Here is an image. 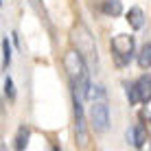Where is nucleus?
Segmentation results:
<instances>
[{"label": "nucleus", "instance_id": "obj_1", "mask_svg": "<svg viewBox=\"0 0 151 151\" xmlns=\"http://www.w3.org/2000/svg\"><path fill=\"white\" fill-rule=\"evenodd\" d=\"M64 68L70 77L72 83V94H77L83 101L86 96H90L92 83H90V70H88V61L77 53V50H68L64 57Z\"/></svg>", "mask_w": 151, "mask_h": 151}, {"label": "nucleus", "instance_id": "obj_2", "mask_svg": "<svg viewBox=\"0 0 151 151\" xmlns=\"http://www.w3.org/2000/svg\"><path fill=\"white\" fill-rule=\"evenodd\" d=\"M70 40H72V44H75V50L88 61V66H92V68L96 70L99 68V50H96L94 35L90 33V29H88L86 24H77V27H72Z\"/></svg>", "mask_w": 151, "mask_h": 151}, {"label": "nucleus", "instance_id": "obj_3", "mask_svg": "<svg viewBox=\"0 0 151 151\" xmlns=\"http://www.w3.org/2000/svg\"><path fill=\"white\" fill-rule=\"evenodd\" d=\"M92 103H90V112H88V121L94 127V132H105L110 127V105L105 101V90L96 86V90H90Z\"/></svg>", "mask_w": 151, "mask_h": 151}, {"label": "nucleus", "instance_id": "obj_4", "mask_svg": "<svg viewBox=\"0 0 151 151\" xmlns=\"http://www.w3.org/2000/svg\"><path fill=\"white\" fill-rule=\"evenodd\" d=\"M110 46H112V55H114L118 66H127L132 61V57H134V35L118 33L110 42Z\"/></svg>", "mask_w": 151, "mask_h": 151}, {"label": "nucleus", "instance_id": "obj_5", "mask_svg": "<svg viewBox=\"0 0 151 151\" xmlns=\"http://www.w3.org/2000/svg\"><path fill=\"white\" fill-rule=\"evenodd\" d=\"M127 99L132 105H136V103H149L151 101V75H142L132 86H127Z\"/></svg>", "mask_w": 151, "mask_h": 151}, {"label": "nucleus", "instance_id": "obj_6", "mask_svg": "<svg viewBox=\"0 0 151 151\" xmlns=\"http://www.w3.org/2000/svg\"><path fill=\"white\" fill-rule=\"evenodd\" d=\"M72 112H75V138H77V145L83 149L88 145V127H86V116H83L81 99L77 94H72Z\"/></svg>", "mask_w": 151, "mask_h": 151}, {"label": "nucleus", "instance_id": "obj_7", "mask_svg": "<svg viewBox=\"0 0 151 151\" xmlns=\"http://www.w3.org/2000/svg\"><path fill=\"white\" fill-rule=\"evenodd\" d=\"M127 22H129V27L132 29H142L145 27V13H142V9L140 7H132L127 11Z\"/></svg>", "mask_w": 151, "mask_h": 151}, {"label": "nucleus", "instance_id": "obj_8", "mask_svg": "<svg viewBox=\"0 0 151 151\" xmlns=\"http://www.w3.org/2000/svg\"><path fill=\"white\" fill-rule=\"evenodd\" d=\"M127 140L134 145V147H142L145 140H147V134H145V129L140 127V125H134V127L127 132Z\"/></svg>", "mask_w": 151, "mask_h": 151}, {"label": "nucleus", "instance_id": "obj_9", "mask_svg": "<svg viewBox=\"0 0 151 151\" xmlns=\"http://www.w3.org/2000/svg\"><path fill=\"white\" fill-rule=\"evenodd\" d=\"M138 66L140 68H151V42H147V44H142V48H140L138 53Z\"/></svg>", "mask_w": 151, "mask_h": 151}, {"label": "nucleus", "instance_id": "obj_10", "mask_svg": "<svg viewBox=\"0 0 151 151\" xmlns=\"http://www.w3.org/2000/svg\"><path fill=\"white\" fill-rule=\"evenodd\" d=\"M101 9H103V13H107V15H121L123 13L121 0H103Z\"/></svg>", "mask_w": 151, "mask_h": 151}, {"label": "nucleus", "instance_id": "obj_11", "mask_svg": "<svg viewBox=\"0 0 151 151\" xmlns=\"http://www.w3.org/2000/svg\"><path fill=\"white\" fill-rule=\"evenodd\" d=\"M29 136H31L29 127H20V129H18V136H15V149H18V151H24V149H27Z\"/></svg>", "mask_w": 151, "mask_h": 151}, {"label": "nucleus", "instance_id": "obj_12", "mask_svg": "<svg viewBox=\"0 0 151 151\" xmlns=\"http://www.w3.org/2000/svg\"><path fill=\"white\" fill-rule=\"evenodd\" d=\"M29 4L37 11V15L44 22H48V13H46V7H44V0H29Z\"/></svg>", "mask_w": 151, "mask_h": 151}, {"label": "nucleus", "instance_id": "obj_13", "mask_svg": "<svg viewBox=\"0 0 151 151\" xmlns=\"http://www.w3.org/2000/svg\"><path fill=\"white\" fill-rule=\"evenodd\" d=\"M9 64H11V46H9L7 37H2V68L7 70Z\"/></svg>", "mask_w": 151, "mask_h": 151}, {"label": "nucleus", "instance_id": "obj_14", "mask_svg": "<svg viewBox=\"0 0 151 151\" xmlns=\"http://www.w3.org/2000/svg\"><path fill=\"white\" fill-rule=\"evenodd\" d=\"M4 92L9 94V99H13V96H15V90H13V81L9 79V77L4 79Z\"/></svg>", "mask_w": 151, "mask_h": 151}, {"label": "nucleus", "instance_id": "obj_15", "mask_svg": "<svg viewBox=\"0 0 151 151\" xmlns=\"http://www.w3.org/2000/svg\"><path fill=\"white\" fill-rule=\"evenodd\" d=\"M53 151H61V149H59V147H53Z\"/></svg>", "mask_w": 151, "mask_h": 151}]
</instances>
